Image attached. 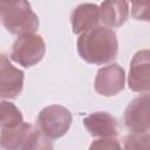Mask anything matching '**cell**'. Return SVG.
<instances>
[{"label": "cell", "instance_id": "ba28073f", "mask_svg": "<svg viewBox=\"0 0 150 150\" xmlns=\"http://www.w3.org/2000/svg\"><path fill=\"white\" fill-rule=\"evenodd\" d=\"M150 53L148 49L137 52L131 62L129 70L128 84L132 91L148 93L150 89Z\"/></svg>", "mask_w": 150, "mask_h": 150}, {"label": "cell", "instance_id": "2e32d148", "mask_svg": "<svg viewBox=\"0 0 150 150\" xmlns=\"http://www.w3.org/2000/svg\"><path fill=\"white\" fill-rule=\"evenodd\" d=\"M121 144L116 137H100L91 143L90 149H120Z\"/></svg>", "mask_w": 150, "mask_h": 150}, {"label": "cell", "instance_id": "9c48e42d", "mask_svg": "<svg viewBox=\"0 0 150 150\" xmlns=\"http://www.w3.org/2000/svg\"><path fill=\"white\" fill-rule=\"evenodd\" d=\"M125 75L117 63H112L98 69L95 77V90L102 96H114L123 90Z\"/></svg>", "mask_w": 150, "mask_h": 150}, {"label": "cell", "instance_id": "30bf717a", "mask_svg": "<svg viewBox=\"0 0 150 150\" xmlns=\"http://www.w3.org/2000/svg\"><path fill=\"white\" fill-rule=\"evenodd\" d=\"M83 125L94 137H116L117 122L114 116L105 111H97L83 118Z\"/></svg>", "mask_w": 150, "mask_h": 150}, {"label": "cell", "instance_id": "5bb4252c", "mask_svg": "<svg viewBox=\"0 0 150 150\" xmlns=\"http://www.w3.org/2000/svg\"><path fill=\"white\" fill-rule=\"evenodd\" d=\"M125 149H148L149 148V132L137 134L131 132L124 138Z\"/></svg>", "mask_w": 150, "mask_h": 150}, {"label": "cell", "instance_id": "277c9868", "mask_svg": "<svg viewBox=\"0 0 150 150\" xmlns=\"http://www.w3.org/2000/svg\"><path fill=\"white\" fill-rule=\"evenodd\" d=\"M46 43L40 34L23 33L20 34L13 43L11 59L20 66L28 68L38 64L45 56Z\"/></svg>", "mask_w": 150, "mask_h": 150}, {"label": "cell", "instance_id": "3957f363", "mask_svg": "<svg viewBox=\"0 0 150 150\" xmlns=\"http://www.w3.org/2000/svg\"><path fill=\"white\" fill-rule=\"evenodd\" d=\"M0 23L12 34L34 33L39 28V18L28 0L0 2Z\"/></svg>", "mask_w": 150, "mask_h": 150}, {"label": "cell", "instance_id": "52a82bcc", "mask_svg": "<svg viewBox=\"0 0 150 150\" xmlns=\"http://www.w3.org/2000/svg\"><path fill=\"white\" fill-rule=\"evenodd\" d=\"M23 88V71L15 68L6 55L0 54V97L16 98Z\"/></svg>", "mask_w": 150, "mask_h": 150}, {"label": "cell", "instance_id": "9a60e30c", "mask_svg": "<svg viewBox=\"0 0 150 150\" xmlns=\"http://www.w3.org/2000/svg\"><path fill=\"white\" fill-rule=\"evenodd\" d=\"M131 4V15L136 20L149 21L150 0H129Z\"/></svg>", "mask_w": 150, "mask_h": 150}, {"label": "cell", "instance_id": "8fae6325", "mask_svg": "<svg viewBox=\"0 0 150 150\" xmlns=\"http://www.w3.org/2000/svg\"><path fill=\"white\" fill-rule=\"evenodd\" d=\"M100 9V20L105 27L117 28L122 26L129 16L127 0H103Z\"/></svg>", "mask_w": 150, "mask_h": 150}, {"label": "cell", "instance_id": "7a4b0ae2", "mask_svg": "<svg viewBox=\"0 0 150 150\" xmlns=\"http://www.w3.org/2000/svg\"><path fill=\"white\" fill-rule=\"evenodd\" d=\"M0 148L7 150L52 149L50 139L38 127L22 122L12 128H4L0 132Z\"/></svg>", "mask_w": 150, "mask_h": 150}, {"label": "cell", "instance_id": "5b68a950", "mask_svg": "<svg viewBox=\"0 0 150 150\" xmlns=\"http://www.w3.org/2000/svg\"><path fill=\"white\" fill-rule=\"evenodd\" d=\"M71 112L62 105H49L43 108L38 115V128L49 139L63 136L71 124Z\"/></svg>", "mask_w": 150, "mask_h": 150}, {"label": "cell", "instance_id": "6da1fadb", "mask_svg": "<svg viewBox=\"0 0 150 150\" xmlns=\"http://www.w3.org/2000/svg\"><path fill=\"white\" fill-rule=\"evenodd\" d=\"M77 52L81 59L91 64L111 62L118 52L116 33L105 26H96L80 34Z\"/></svg>", "mask_w": 150, "mask_h": 150}, {"label": "cell", "instance_id": "4fadbf2b", "mask_svg": "<svg viewBox=\"0 0 150 150\" xmlns=\"http://www.w3.org/2000/svg\"><path fill=\"white\" fill-rule=\"evenodd\" d=\"M22 122V114L15 104L6 100H0V128H12Z\"/></svg>", "mask_w": 150, "mask_h": 150}, {"label": "cell", "instance_id": "8992f818", "mask_svg": "<svg viewBox=\"0 0 150 150\" xmlns=\"http://www.w3.org/2000/svg\"><path fill=\"white\" fill-rule=\"evenodd\" d=\"M150 97L148 93L134 98L124 111V124L130 132L144 134L150 129Z\"/></svg>", "mask_w": 150, "mask_h": 150}, {"label": "cell", "instance_id": "e0dca14e", "mask_svg": "<svg viewBox=\"0 0 150 150\" xmlns=\"http://www.w3.org/2000/svg\"><path fill=\"white\" fill-rule=\"evenodd\" d=\"M9 1H15V0H0V2H9Z\"/></svg>", "mask_w": 150, "mask_h": 150}, {"label": "cell", "instance_id": "7c38bea8", "mask_svg": "<svg viewBox=\"0 0 150 150\" xmlns=\"http://www.w3.org/2000/svg\"><path fill=\"white\" fill-rule=\"evenodd\" d=\"M73 33L82 34L93 27L98 26L100 21V9L95 4H81L71 13L70 16Z\"/></svg>", "mask_w": 150, "mask_h": 150}]
</instances>
